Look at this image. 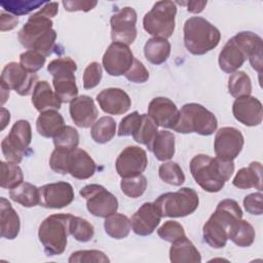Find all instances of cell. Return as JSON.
<instances>
[{
	"label": "cell",
	"mask_w": 263,
	"mask_h": 263,
	"mask_svg": "<svg viewBox=\"0 0 263 263\" xmlns=\"http://www.w3.org/2000/svg\"><path fill=\"white\" fill-rule=\"evenodd\" d=\"M240 219L242 211L237 201L230 198L221 200L202 227L204 241L214 249L224 248L231 230Z\"/></svg>",
	"instance_id": "cell-1"
},
{
	"label": "cell",
	"mask_w": 263,
	"mask_h": 263,
	"mask_svg": "<svg viewBox=\"0 0 263 263\" xmlns=\"http://www.w3.org/2000/svg\"><path fill=\"white\" fill-rule=\"evenodd\" d=\"M190 172L203 190L215 193L224 187L234 173V162L206 154H197L190 160Z\"/></svg>",
	"instance_id": "cell-2"
},
{
	"label": "cell",
	"mask_w": 263,
	"mask_h": 263,
	"mask_svg": "<svg viewBox=\"0 0 263 263\" xmlns=\"http://www.w3.org/2000/svg\"><path fill=\"white\" fill-rule=\"evenodd\" d=\"M183 32L186 49L195 55H202L211 51L221 39L219 29L201 16H192L186 20Z\"/></svg>",
	"instance_id": "cell-3"
},
{
	"label": "cell",
	"mask_w": 263,
	"mask_h": 263,
	"mask_svg": "<svg viewBox=\"0 0 263 263\" xmlns=\"http://www.w3.org/2000/svg\"><path fill=\"white\" fill-rule=\"evenodd\" d=\"M72 216L71 214H53L41 222L38 237L48 256L61 255L66 250Z\"/></svg>",
	"instance_id": "cell-4"
},
{
	"label": "cell",
	"mask_w": 263,
	"mask_h": 263,
	"mask_svg": "<svg viewBox=\"0 0 263 263\" xmlns=\"http://www.w3.org/2000/svg\"><path fill=\"white\" fill-rule=\"evenodd\" d=\"M217 126L218 121L213 112L200 104L188 103L179 110V118L173 129L180 134L210 136L216 132Z\"/></svg>",
	"instance_id": "cell-5"
},
{
	"label": "cell",
	"mask_w": 263,
	"mask_h": 263,
	"mask_svg": "<svg viewBox=\"0 0 263 263\" xmlns=\"http://www.w3.org/2000/svg\"><path fill=\"white\" fill-rule=\"evenodd\" d=\"M161 217L182 218L191 215L199 204L197 192L189 187H182L175 192L159 195L154 201Z\"/></svg>",
	"instance_id": "cell-6"
},
{
	"label": "cell",
	"mask_w": 263,
	"mask_h": 263,
	"mask_svg": "<svg viewBox=\"0 0 263 263\" xmlns=\"http://www.w3.org/2000/svg\"><path fill=\"white\" fill-rule=\"evenodd\" d=\"M76 70V63L69 57L54 59L47 66V71L52 75L54 92L61 103H70L78 95Z\"/></svg>",
	"instance_id": "cell-7"
},
{
	"label": "cell",
	"mask_w": 263,
	"mask_h": 263,
	"mask_svg": "<svg viewBox=\"0 0 263 263\" xmlns=\"http://www.w3.org/2000/svg\"><path fill=\"white\" fill-rule=\"evenodd\" d=\"M176 14V2L168 0L157 1L144 15V30L153 37L167 39L175 31Z\"/></svg>",
	"instance_id": "cell-8"
},
{
	"label": "cell",
	"mask_w": 263,
	"mask_h": 263,
	"mask_svg": "<svg viewBox=\"0 0 263 263\" xmlns=\"http://www.w3.org/2000/svg\"><path fill=\"white\" fill-rule=\"evenodd\" d=\"M32 141V129L29 121L17 120L9 134L2 140L1 149L5 159L9 162L20 163Z\"/></svg>",
	"instance_id": "cell-9"
},
{
	"label": "cell",
	"mask_w": 263,
	"mask_h": 263,
	"mask_svg": "<svg viewBox=\"0 0 263 263\" xmlns=\"http://www.w3.org/2000/svg\"><path fill=\"white\" fill-rule=\"evenodd\" d=\"M79 194L86 200L87 211L96 217L106 218L116 213L118 209L117 198L102 185H86Z\"/></svg>",
	"instance_id": "cell-10"
},
{
	"label": "cell",
	"mask_w": 263,
	"mask_h": 263,
	"mask_svg": "<svg viewBox=\"0 0 263 263\" xmlns=\"http://www.w3.org/2000/svg\"><path fill=\"white\" fill-rule=\"evenodd\" d=\"M137 12L133 7L126 6L115 12L110 18L111 39L126 45L133 44L137 37Z\"/></svg>",
	"instance_id": "cell-11"
},
{
	"label": "cell",
	"mask_w": 263,
	"mask_h": 263,
	"mask_svg": "<svg viewBox=\"0 0 263 263\" xmlns=\"http://www.w3.org/2000/svg\"><path fill=\"white\" fill-rule=\"evenodd\" d=\"M134 54L128 45L112 42L106 49L102 64L105 71L114 77L125 75L134 63Z\"/></svg>",
	"instance_id": "cell-12"
},
{
	"label": "cell",
	"mask_w": 263,
	"mask_h": 263,
	"mask_svg": "<svg viewBox=\"0 0 263 263\" xmlns=\"http://www.w3.org/2000/svg\"><path fill=\"white\" fill-rule=\"evenodd\" d=\"M38 76L26 71L20 63L10 62L2 70L0 82L14 90L20 96H28L33 91Z\"/></svg>",
	"instance_id": "cell-13"
},
{
	"label": "cell",
	"mask_w": 263,
	"mask_h": 263,
	"mask_svg": "<svg viewBox=\"0 0 263 263\" xmlns=\"http://www.w3.org/2000/svg\"><path fill=\"white\" fill-rule=\"evenodd\" d=\"M245 139L239 129L232 126L221 127L214 141L216 157L223 160H234L242 150Z\"/></svg>",
	"instance_id": "cell-14"
},
{
	"label": "cell",
	"mask_w": 263,
	"mask_h": 263,
	"mask_svg": "<svg viewBox=\"0 0 263 263\" xmlns=\"http://www.w3.org/2000/svg\"><path fill=\"white\" fill-rule=\"evenodd\" d=\"M148 158L146 151L139 146H127L118 155L115 167L121 178L141 175L147 167Z\"/></svg>",
	"instance_id": "cell-15"
},
{
	"label": "cell",
	"mask_w": 263,
	"mask_h": 263,
	"mask_svg": "<svg viewBox=\"0 0 263 263\" xmlns=\"http://www.w3.org/2000/svg\"><path fill=\"white\" fill-rule=\"evenodd\" d=\"M40 205L46 209H62L74 200V189L68 182H55L41 186Z\"/></svg>",
	"instance_id": "cell-16"
},
{
	"label": "cell",
	"mask_w": 263,
	"mask_h": 263,
	"mask_svg": "<svg viewBox=\"0 0 263 263\" xmlns=\"http://www.w3.org/2000/svg\"><path fill=\"white\" fill-rule=\"evenodd\" d=\"M232 113L234 118L243 125H260L263 119L262 103L252 96L237 98L233 102Z\"/></svg>",
	"instance_id": "cell-17"
},
{
	"label": "cell",
	"mask_w": 263,
	"mask_h": 263,
	"mask_svg": "<svg viewBox=\"0 0 263 263\" xmlns=\"http://www.w3.org/2000/svg\"><path fill=\"white\" fill-rule=\"evenodd\" d=\"M147 115L157 126L173 128L179 118V109L168 98L156 97L149 103Z\"/></svg>",
	"instance_id": "cell-18"
},
{
	"label": "cell",
	"mask_w": 263,
	"mask_h": 263,
	"mask_svg": "<svg viewBox=\"0 0 263 263\" xmlns=\"http://www.w3.org/2000/svg\"><path fill=\"white\" fill-rule=\"evenodd\" d=\"M161 218L154 202H144L130 218L132 229L137 235H150L159 225Z\"/></svg>",
	"instance_id": "cell-19"
},
{
	"label": "cell",
	"mask_w": 263,
	"mask_h": 263,
	"mask_svg": "<svg viewBox=\"0 0 263 263\" xmlns=\"http://www.w3.org/2000/svg\"><path fill=\"white\" fill-rule=\"evenodd\" d=\"M52 20L44 15L40 10L33 13L20 30L17 38L20 43L27 49H32L35 41L45 32L52 29Z\"/></svg>",
	"instance_id": "cell-20"
},
{
	"label": "cell",
	"mask_w": 263,
	"mask_h": 263,
	"mask_svg": "<svg viewBox=\"0 0 263 263\" xmlns=\"http://www.w3.org/2000/svg\"><path fill=\"white\" fill-rule=\"evenodd\" d=\"M97 102L100 108L110 115L124 114L132 106L129 96L123 89L117 87L103 89L98 93Z\"/></svg>",
	"instance_id": "cell-21"
},
{
	"label": "cell",
	"mask_w": 263,
	"mask_h": 263,
	"mask_svg": "<svg viewBox=\"0 0 263 263\" xmlns=\"http://www.w3.org/2000/svg\"><path fill=\"white\" fill-rule=\"evenodd\" d=\"M69 112L75 125L87 128L93 125L99 112L92 98L86 95L76 97L70 102Z\"/></svg>",
	"instance_id": "cell-22"
},
{
	"label": "cell",
	"mask_w": 263,
	"mask_h": 263,
	"mask_svg": "<svg viewBox=\"0 0 263 263\" xmlns=\"http://www.w3.org/2000/svg\"><path fill=\"white\" fill-rule=\"evenodd\" d=\"M238 46L243 51L247 59H249L250 64L254 70L259 74L262 71V49L263 43L262 38L251 31H242L237 33L232 37Z\"/></svg>",
	"instance_id": "cell-23"
},
{
	"label": "cell",
	"mask_w": 263,
	"mask_h": 263,
	"mask_svg": "<svg viewBox=\"0 0 263 263\" xmlns=\"http://www.w3.org/2000/svg\"><path fill=\"white\" fill-rule=\"evenodd\" d=\"M96 162L83 149L76 148L69 152L68 174L78 180H86L96 172Z\"/></svg>",
	"instance_id": "cell-24"
},
{
	"label": "cell",
	"mask_w": 263,
	"mask_h": 263,
	"mask_svg": "<svg viewBox=\"0 0 263 263\" xmlns=\"http://www.w3.org/2000/svg\"><path fill=\"white\" fill-rule=\"evenodd\" d=\"M246 60L247 58L241 48L233 38H230L220 51L218 63L223 72L232 74L243 65Z\"/></svg>",
	"instance_id": "cell-25"
},
{
	"label": "cell",
	"mask_w": 263,
	"mask_h": 263,
	"mask_svg": "<svg viewBox=\"0 0 263 263\" xmlns=\"http://www.w3.org/2000/svg\"><path fill=\"white\" fill-rule=\"evenodd\" d=\"M32 104L40 113L46 110L61 108V101L46 80L37 81L32 91Z\"/></svg>",
	"instance_id": "cell-26"
},
{
	"label": "cell",
	"mask_w": 263,
	"mask_h": 263,
	"mask_svg": "<svg viewBox=\"0 0 263 263\" xmlns=\"http://www.w3.org/2000/svg\"><path fill=\"white\" fill-rule=\"evenodd\" d=\"M0 225L1 236L6 239H14L21 229V221L16 211L10 202L4 198H0Z\"/></svg>",
	"instance_id": "cell-27"
},
{
	"label": "cell",
	"mask_w": 263,
	"mask_h": 263,
	"mask_svg": "<svg viewBox=\"0 0 263 263\" xmlns=\"http://www.w3.org/2000/svg\"><path fill=\"white\" fill-rule=\"evenodd\" d=\"M65 121L61 113L55 109L46 110L40 113L36 120V129L44 138H54L65 127Z\"/></svg>",
	"instance_id": "cell-28"
},
{
	"label": "cell",
	"mask_w": 263,
	"mask_h": 263,
	"mask_svg": "<svg viewBox=\"0 0 263 263\" xmlns=\"http://www.w3.org/2000/svg\"><path fill=\"white\" fill-rule=\"evenodd\" d=\"M170 260L173 263H199L201 256L192 241L184 236L172 242Z\"/></svg>",
	"instance_id": "cell-29"
},
{
	"label": "cell",
	"mask_w": 263,
	"mask_h": 263,
	"mask_svg": "<svg viewBox=\"0 0 263 263\" xmlns=\"http://www.w3.org/2000/svg\"><path fill=\"white\" fill-rule=\"evenodd\" d=\"M232 184L239 189L256 188L262 191V164L253 161L247 167H241L235 175Z\"/></svg>",
	"instance_id": "cell-30"
},
{
	"label": "cell",
	"mask_w": 263,
	"mask_h": 263,
	"mask_svg": "<svg viewBox=\"0 0 263 263\" xmlns=\"http://www.w3.org/2000/svg\"><path fill=\"white\" fill-rule=\"evenodd\" d=\"M144 54L146 60L153 65L163 64L171 54V43L165 38L152 37L145 43Z\"/></svg>",
	"instance_id": "cell-31"
},
{
	"label": "cell",
	"mask_w": 263,
	"mask_h": 263,
	"mask_svg": "<svg viewBox=\"0 0 263 263\" xmlns=\"http://www.w3.org/2000/svg\"><path fill=\"white\" fill-rule=\"evenodd\" d=\"M9 197L25 208H32L40 203V190L31 183L23 182L10 189Z\"/></svg>",
	"instance_id": "cell-32"
},
{
	"label": "cell",
	"mask_w": 263,
	"mask_h": 263,
	"mask_svg": "<svg viewBox=\"0 0 263 263\" xmlns=\"http://www.w3.org/2000/svg\"><path fill=\"white\" fill-rule=\"evenodd\" d=\"M105 232L112 238L115 239H122L128 236L132 230V223L130 219L127 216L114 213L108 217H106L104 222Z\"/></svg>",
	"instance_id": "cell-33"
},
{
	"label": "cell",
	"mask_w": 263,
	"mask_h": 263,
	"mask_svg": "<svg viewBox=\"0 0 263 263\" xmlns=\"http://www.w3.org/2000/svg\"><path fill=\"white\" fill-rule=\"evenodd\" d=\"M156 159L160 161L170 160L175 154V136L168 130H158L151 150Z\"/></svg>",
	"instance_id": "cell-34"
},
{
	"label": "cell",
	"mask_w": 263,
	"mask_h": 263,
	"mask_svg": "<svg viewBox=\"0 0 263 263\" xmlns=\"http://www.w3.org/2000/svg\"><path fill=\"white\" fill-rule=\"evenodd\" d=\"M116 132L115 120L110 116H103L93 123L90 135L96 143L106 144L114 138Z\"/></svg>",
	"instance_id": "cell-35"
},
{
	"label": "cell",
	"mask_w": 263,
	"mask_h": 263,
	"mask_svg": "<svg viewBox=\"0 0 263 263\" xmlns=\"http://www.w3.org/2000/svg\"><path fill=\"white\" fill-rule=\"evenodd\" d=\"M228 91L235 99L251 96L252 81L249 75L243 71L233 72L228 79Z\"/></svg>",
	"instance_id": "cell-36"
},
{
	"label": "cell",
	"mask_w": 263,
	"mask_h": 263,
	"mask_svg": "<svg viewBox=\"0 0 263 263\" xmlns=\"http://www.w3.org/2000/svg\"><path fill=\"white\" fill-rule=\"evenodd\" d=\"M255 230L254 227L246 220L240 219L233 229L231 230L228 239L238 247H250L255 240Z\"/></svg>",
	"instance_id": "cell-37"
},
{
	"label": "cell",
	"mask_w": 263,
	"mask_h": 263,
	"mask_svg": "<svg viewBox=\"0 0 263 263\" xmlns=\"http://www.w3.org/2000/svg\"><path fill=\"white\" fill-rule=\"evenodd\" d=\"M1 181L0 186L5 189H12L23 183L24 175L17 163L1 161Z\"/></svg>",
	"instance_id": "cell-38"
},
{
	"label": "cell",
	"mask_w": 263,
	"mask_h": 263,
	"mask_svg": "<svg viewBox=\"0 0 263 263\" xmlns=\"http://www.w3.org/2000/svg\"><path fill=\"white\" fill-rule=\"evenodd\" d=\"M157 133V125L154 123V121L147 114H142L141 125L133 138L137 143L143 144L148 148V150H151Z\"/></svg>",
	"instance_id": "cell-39"
},
{
	"label": "cell",
	"mask_w": 263,
	"mask_h": 263,
	"mask_svg": "<svg viewBox=\"0 0 263 263\" xmlns=\"http://www.w3.org/2000/svg\"><path fill=\"white\" fill-rule=\"evenodd\" d=\"M70 234L80 242L89 241L95 234L93 226L85 219L81 217L72 216L69 224Z\"/></svg>",
	"instance_id": "cell-40"
},
{
	"label": "cell",
	"mask_w": 263,
	"mask_h": 263,
	"mask_svg": "<svg viewBox=\"0 0 263 263\" xmlns=\"http://www.w3.org/2000/svg\"><path fill=\"white\" fill-rule=\"evenodd\" d=\"M158 175L164 183L173 186H181L185 182L183 170L174 161L163 162L158 168Z\"/></svg>",
	"instance_id": "cell-41"
},
{
	"label": "cell",
	"mask_w": 263,
	"mask_h": 263,
	"mask_svg": "<svg viewBox=\"0 0 263 263\" xmlns=\"http://www.w3.org/2000/svg\"><path fill=\"white\" fill-rule=\"evenodd\" d=\"M120 188L123 194L130 198H138L145 192L147 188V179L144 175H138L129 178H122Z\"/></svg>",
	"instance_id": "cell-42"
},
{
	"label": "cell",
	"mask_w": 263,
	"mask_h": 263,
	"mask_svg": "<svg viewBox=\"0 0 263 263\" xmlns=\"http://www.w3.org/2000/svg\"><path fill=\"white\" fill-rule=\"evenodd\" d=\"M43 4H45V2L34 0H8L0 2V5L3 9L12 13L15 16L27 14L34 9L42 6Z\"/></svg>",
	"instance_id": "cell-43"
},
{
	"label": "cell",
	"mask_w": 263,
	"mask_h": 263,
	"mask_svg": "<svg viewBox=\"0 0 263 263\" xmlns=\"http://www.w3.org/2000/svg\"><path fill=\"white\" fill-rule=\"evenodd\" d=\"M53 144L55 148L65 150H74L79 144V134L73 126L66 125L64 129L53 138Z\"/></svg>",
	"instance_id": "cell-44"
},
{
	"label": "cell",
	"mask_w": 263,
	"mask_h": 263,
	"mask_svg": "<svg viewBox=\"0 0 263 263\" xmlns=\"http://www.w3.org/2000/svg\"><path fill=\"white\" fill-rule=\"evenodd\" d=\"M70 263H108L110 259L99 250H82L71 254L68 259Z\"/></svg>",
	"instance_id": "cell-45"
},
{
	"label": "cell",
	"mask_w": 263,
	"mask_h": 263,
	"mask_svg": "<svg viewBox=\"0 0 263 263\" xmlns=\"http://www.w3.org/2000/svg\"><path fill=\"white\" fill-rule=\"evenodd\" d=\"M45 61L46 57L33 49H28L20 55L21 66L30 73H36L39 71L44 66Z\"/></svg>",
	"instance_id": "cell-46"
},
{
	"label": "cell",
	"mask_w": 263,
	"mask_h": 263,
	"mask_svg": "<svg viewBox=\"0 0 263 263\" xmlns=\"http://www.w3.org/2000/svg\"><path fill=\"white\" fill-rule=\"evenodd\" d=\"M157 234L162 240H165L168 242H173L177 239H180L186 236L184 227L179 222L173 221V220H168L164 222L157 229Z\"/></svg>",
	"instance_id": "cell-47"
},
{
	"label": "cell",
	"mask_w": 263,
	"mask_h": 263,
	"mask_svg": "<svg viewBox=\"0 0 263 263\" xmlns=\"http://www.w3.org/2000/svg\"><path fill=\"white\" fill-rule=\"evenodd\" d=\"M141 122H142V114H140L138 111L132 112L130 114L123 117V119H121L118 130H117V135L119 137L134 136L139 129Z\"/></svg>",
	"instance_id": "cell-48"
},
{
	"label": "cell",
	"mask_w": 263,
	"mask_h": 263,
	"mask_svg": "<svg viewBox=\"0 0 263 263\" xmlns=\"http://www.w3.org/2000/svg\"><path fill=\"white\" fill-rule=\"evenodd\" d=\"M57 32L53 29L48 30L44 34H42L33 44L32 49L40 52L44 57H48L51 54L52 49L55 45Z\"/></svg>",
	"instance_id": "cell-49"
},
{
	"label": "cell",
	"mask_w": 263,
	"mask_h": 263,
	"mask_svg": "<svg viewBox=\"0 0 263 263\" xmlns=\"http://www.w3.org/2000/svg\"><path fill=\"white\" fill-rule=\"evenodd\" d=\"M103 76L102 66L98 62H91L87 65L83 73V87L91 89L100 84Z\"/></svg>",
	"instance_id": "cell-50"
},
{
	"label": "cell",
	"mask_w": 263,
	"mask_h": 263,
	"mask_svg": "<svg viewBox=\"0 0 263 263\" xmlns=\"http://www.w3.org/2000/svg\"><path fill=\"white\" fill-rule=\"evenodd\" d=\"M69 150L55 148L49 158V166L57 174H68V156Z\"/></svg>",
	"instance_id": "cell-51"
},
{
	"label": "cell",
	"mask_w": 263,
	"mask_h": 263,
	"mask_svg": "<svg viewBox=\"0 0 263 263\" xmlns=\"http://www.w3.org/2000/svg\"><path fill=\"white\" fill-rule=\"evenodd\" d=\"M124 76L130 82L144 83L149 79V72L141 61H139L138 59H135L132 67L125 73Z\"/></svg>",
	"instance_id": "cell-52"
},
{
	"label": "cell",
	"mask_w": 263,
	"mask_h": 263,
	"mask_svg": "<svg viewBox=\"0 0 263 263\" xmlns=\"http://www.w3.org/2000/svg\"><path fill=\"white\" fill-rule=\"evenodd\" d=\"M262 197L263 195L261 191L247 195L243 199V206L246 211L251 215H256V216L262 215L263 213Z\"/></svg>",
	"instance_id": "cell-53"
},
{
	"label": "cell",
	"mask_w": 263,
	"mask_h": 263,
	"mask_svg": "<svg viewBox=\"0 0 263 263\" xmlns=\"http://www.w3.org/2000/svg\"><path fill=\"white\" fill-rule=\"evenodd\" d=\"M65 10L67 11H89L95 8L98 4L97 1H82V0H74V1H63Z\"/></svg>",
	"instance_id": "cell-54"
},
{
	"label": "cell",
	"mask_w": 263,
	"mask_h": 263,
	"mask_svg": "<svg viewBox=\"0 0 263 263\" xmlns=\"http://www.w3.org/2000/svg\"><path fill=\"white\" fill-rule=\"evenodd\" d=\"M18 18L15 15L6 13V12H1L0 14V30L1 32L5 31H10L14 29L17 26Z\"/></svg>",
	"instance_id": "cell-55"
},
{
	"label": "cell",
	"mask_w": 263,
	"mask_h": 263,
	"mask_svg": "<svg viewBox=\"0 0 263 263\" xmlns=\"http://www.w3.org/2000/svg\"><path fill=\"white\" fill-rule=\"evenodd\" d=\"M179 4L186 5L187 11L191 13H199L206 6V1H187V2H178Z\"/></svg>",
	"instance_id": "cell-56"
},
{
	"label": "cell",
	"mask_w": 263,
	"mask_h": 263,
	"mask_svg": "<svg viewBox=\"0 0 263 263\" xmlns=\"http://www.w3.org/2000/svg\"><path fill=\"white\" fill-rule=\"evenodd\" d=\"M10 120V113L5 108L1 107V130H3L6 125L9 123Z\"/></svg>",
	"instance_id": "cell-57"
},
{
	"label": "cell",
	"mask_w": 263,
	"mask_h": 263,
	"mask_svg": "<svg viewBox=\"0 0 263 263\" xmlns=\"http://www.w3.org/2000/svg\"><path fill=\"white\" fill-rule=\"evenodd\" d=\"M0 87H1V105L3 106L9 97L10 88H8L5 84H3L1 82H0Z\"/></svg>",
	"instance_id": "cell-58"
}]
</instances>
